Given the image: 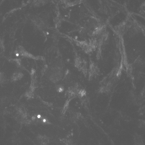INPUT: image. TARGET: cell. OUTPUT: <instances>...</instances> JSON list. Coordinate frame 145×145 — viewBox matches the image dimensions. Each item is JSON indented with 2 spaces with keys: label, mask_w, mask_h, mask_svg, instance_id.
Masks as SVG:
<instances>
[{
  "label": "cell",
  "mask_w": 145,
  "mask_h": 145,
  "mask_svg": "<svg viewBox=\"0 0 145 145\" xmlns=\"http://www.w3.org/2000/svg\"><path fill=\"white\" fill-rule=\"evenodd\" d=\"M38 140L41 145H48L49 142V139L46 136H38Z\"/></svg>",
  "instance_id": "1"
},
{
  "label": "cell",
  "mask_w": 145,
  "mask_h": 145,
  "mask_svg": "<svg viewBox=\"0 0 145 145\" xmlns=\"http://www.w3.org/2000/svg\"><path fill=\"white\" fill-rule=\"evenodd\" d=\"M134 140L135 145H144L142 138L139 135H135Z\"/></svg>",
  "instance_id": "2"
},
{
  "label": "cell",
  "mask_w": 145,
  "mask_h": 145,
  "mask_svg": "<svg viewBox=\"0 0 145 145\" xmlns=\"http://www.w3.org/2000/svg\"><path fill=\"white\" fill-rule=\"evenodd\" d=\"M63 142L65 145H74L72 141L70 140H63Z\"/></svg>",
  "instance_id": "3"
}]
</instances>
